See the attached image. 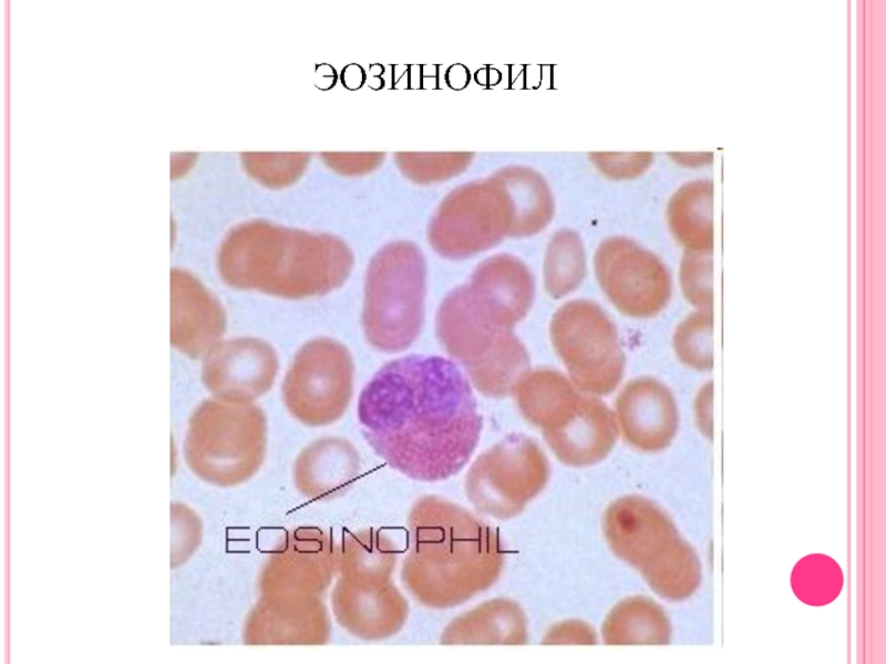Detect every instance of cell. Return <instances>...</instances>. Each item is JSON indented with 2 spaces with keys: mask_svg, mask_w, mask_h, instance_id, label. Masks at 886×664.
Instances as JSON below:
<instances>
[{
  "mask_svg": "<svg viewBox=\"0 0 886 664\" xmlns=\"http://www.w3.org/2000/svg\"><path fill=\"white\" fill-rule=\"evenodd\" d=\"M358 421L379 458L423 483L460 473L482 432L471 382L453 361L436 355L384 364L360 394Z\"/></svg>",
  "mask_w": 886,
  "mask_h": 664,
  "instance_id": "obj_1",
  "label": "cell"
},
{
  "mask_svg": "<svg viewBox=\"0 0 886 664\" xmlns=\"http://www.w3.org/2000/svg\"><path fill=\"white\" fill-rule=\"evenodd\" d=\"M401 580L420 604L460 605L502 574L505 550L497 530L463 507L435 495L412 505Z\"/></svg>",
  "mask_w": 886,
  "mask_h": 664,
  "instance_id": "obj_2",
  "label": "cell"
},
{
  "mask_svg": "<svg viewBox=\"0 0 886 664\" xmlns=\"http://www.w3.org/2000/svg\"><path fill=\"white\" fill-rule=\"evenodd\" d=\"M353 257L339 240L253 222L223 241L217 268L238 290L300 300L324 295L349 278Z\"/></svg>",
  "mask_w": 886,
  "mask_h": 664,
  "instance_id": "obj_3",
  "label": "cell"
},
{
  "mask_svg": "<svg viewBox=\"0 0 886 664\" xmlns=\"http://www.w3.org/2000/svg\"><path fill=\"white\" fill-rule=\"evenodd\" d=\"M398 556L373 543L338 554L331 610L337 623L354 637L379 642L404 626L409 603L392 579Z\"/></svg>",
  "mask_w": 886,
  "mask_h": 664,
  "instance_id": "obj_4",
  "label": "cell"
},
{
  "mask_svg": "<svg viewBox=\"0 0 886 664\" xmlns=\"http://www.w3.org/2000/svg\"><path fill=\"white\" fill-rule=\"evenodd\" d=\"M426 266L412 245L385 247L370 261L364 279L362 324L368 342L396 353L419 336L424 320Z\"/></svg>",
  "mask_w": 886,
  "mask_h": 664,
  "instance_id": "obj_5",
  "label": "cell"
},
{
  "mask_svg": "<svg viewBox=\"0 0 886 664\" xmlns=\"http://www.w3.org/2000/svg\"><path fill=\"white\" fill-rule=\"evenodd\" d=\"M435 333L446 351L483 395L504 397L529 370V354L513 330L487 323L471 307L462 284L442 300Z\"/></svg>",
  "mask_w": 886,
  "mask_h": 664,
  "instance_id": "obj_6",
  "label": "cell"
},
{
  "mask_svg": "<svg viewBox=\"0 0 886 664\" xmlns=\"http://www.w3.org/2000/svg\"><path fill=\"white\" fill-rule=\"evenodd\" d=\"M266 452V415L251 402L216 397L193 414L188 457L210 480L231 486L249 479L261 467Z\"/></svg>",
  "mask_w": 886,
  "mask_h": 664,
  "instance_id": "obj_7",
  "label": "cell"
},
{
  "mask_svg": "<svg viewBox=\"0 0 886 664\" xmlns=\"http://www.w3.org/2000/svg\"><path fill=\"white\" fill-rule=\"evenodd\" d=\"M549 336L581 392L605 396L620 384L625 354L614 321L599 304L587 299L566 302L552 317Z\"/></svg>",
  "mask_w": 886,
  "mask_h": 664,
  "instance_id": "obj_8",
  "label": "cell"
},
{
  "mask_svg": "<svg viewBox=\"0 0 886 664\" xmlns=\"http://www.w3.org/2000/svg\"><path fill=\"white\" fill-rule=\"evenodd\" d=\"M550 466L539 445L512 434L485 452L468 468L464 490L474 509L495 519L518 516L546 486Z\"/></svg>",
  "mask_w": 886,
  "mask_h": 664,
  "instance_id": "obj_9",
  "label": "cell"
},
{
  "mask_svg": "<svg viewBox=\"0 0 886 664\" xmlns=\"http://www.w3.org/2000/svg\"><path fill=\"white\" fill-rule=\"evenodd\" d=\"M354 365L340 342L319 338L296 354L282 382V401L293 418L320 427L337 422L352 397Z\"/></svg>",
  "mask_w": 886,
  "mask_h": 664,
  "instance_id": "obj_10",
  "label": "cell"
},
{
  "mask_svg": "<svg viewBox=\"0 0 886 664\" xmlns=\"http://www.w3.org/2000/svg\"><path fill=\"white\" fill-rule=\"evenodd\" d=\"M597 282L624 315L651 319L669 304L672 277L664 262L635 241L614 237L598 247L594 258Z\"/></svg>",
  "mask_w": 886,
  "mask_h": 664,
  "instance_id": "obj_11",
  "label": "cell"
},
{
  "mask_svg": "<svg viewBox=\"0 0 886 664\" xmlns=\"http://www.w3.org/2000/svg\"><path fill=\"white\" fill-rule=\"evenodd\" d=\"M538 427L564 465L588 467L604 460L619 436L614 411L598 396L569 386L543 416Z\"/></svg>",
  "mask_w": 886,
  "mask_h": 664,
  "instance_id": "obj_12",
  "label": "cell"
},
{
  "mask_svg": "<svg viewBox=\"0 0 886 664\" xmlns=\"http://www.w3.org/2000/svg\"><path fill=\"white\" fill-rule=\"evenodd\" d=\"M337 552L333 537L322 528L287 530L261 568L260 594L322 596L337 574Z\"/></svg>",
  "mask_w": 886,
  "mask_h": 664,
  "instance_id": "obj_13",
  "label": "cell"
},
{
  "mask_svg": "<svg viewBox=\"0 0 886 664\" xmlns=\"http://www.w3.org/2000/svg\"><path fill=\"white\" fill-rule=\"evenodd\" d=\"M601 529L614 554L639 572L659 559L679 536L663 510L635 495L608 505Z\"/></svg>",
  "mask_w": 886,
  "mask_h": 664,
  "instance_id": "obj_14",
  "label": "cell"
},
{
  "mask_svg": "<svg viewBox=\"0 0 886 664\" xmlns=\"http://www.w3.org/2000/svg\"><path fill=\"white\" fill-rule=\"evenodd\" d=\"M619 435L632 448L655 453L667 448L679 428L673 392L660 380L645 375L630 380L615 401Z\"/></svg>",
  "mask_w": 886,
  "mask_h": 664,
  "instance_id": "obj_15",
  "label": "cell"
},
{
  "mask_svg": "<svg viewBox=\"0 0 886 664\" xmlns=\"http://www.w3.org/2000/svg\"><path fill=\"white\" fill-rule=\"evenodd\" d=\"M278 369L277 353L267 342L237 338L218 343L209 352L202 380L216 397L251 402L271 388Z\"/></svg>",
  "mask_w": 886,
  "mask_h": 664,
  "instance_id": "obj_16",
  "label": "cell"
},
{
  "mask_svg": "<svg viewBox=\"0 0 886 664\" xmlns=\"http://www.w3.org/2000/svg\"><path fill=\"white\" fill-rule=\"evenodd\" d=\"M473 310L487 323L513 330L528 314L535 280L528 267L509 255L482 261L462 284Z\"/></svg>",
  "mask_w": 886,
  "mask_h": 664,
  "instance_id": "obj_17",
  "label": "cell"
},
{
  "mask_svg": "<svg viewBox=\"0 0 886 664\" xmlns=\"http://www.w3.org/2000/svg\"><path fill=\"white\" fill-rule=\"evenodd\" d=\"M244 634L253 645H323L331 620L322 596L260 594Z\"/></svg>",
  "mask_w": 886,
  "mask_h": 664,
  "instance_id": "obj_18",
  "label": "cell"
},
{
  "mask_svg": "<svg viewBox=\"0 0 886 664\" xmlns=\"http://www.w3.org/2000/svg\"><path fill=\"white\" fill-rule=\"evenodd\" d=\"M226 329L218 299L192 273L171 272V343L190 357L207 356Z\"/></svg>",
  "mask_w": 886,
  "mask_h": 664,
  "instance_id": "obj_19",
  "label": "cell"
},
{
  "mask_svg": "<svg viewBox=\"0 0 886 664\" xmlns=\"http://www.w3.org/2000/svg\"><path fill=\"white\" fill-rule=\"evenodd\" d=\"M361 470L357 448L341 437H323L297 456L292 479L298 492L310 500H329L344 494Z\"/></svg>",
  "mask_w": 886,
  "mask_h": 664,
  "instance_id": "obj_20",
  "label": "cell"
},
{
  "mask_svg": "<svg viewBox=\"0 0 886 664\" xmlns=\"http://www.w3.org/2000/svg\"><path fill=\"white\" fill-rule=\"evenodd\" d=\"M528 621L522 606L508 598L487 600L453 619L443 630V645H524Z\"/></svg>",
  "mask_w": 886,
  "mask_h": 664,
  "instance_id": "obj_21",
  "label": "cell"
},
{
  "mask_svg": "<svg viewBox=\"0 0 886 664\" xmlns=\"http://www.w3.org/2000/svg\"><path fill=\"white\" fill-rule=\"evenodd\" d=\"M600 633L606 645H662L671 640V625L656 601L633 595L612 606L602 622Z\"/></svg>",
  "mask_w": 886,
  "mask_h": 664,
  "instance_id": "obj_22",
  "label": "cell"
},
{
  "mask_svg": "<svg viewBox=\"0 0 886 664\" xmlns=\"http://www.w3.org/2000/svg\"><path fill=\"white\" fill-rule=\"evenodd\" d=\"M713 188L709 180H692L672 196L667 219L683 251L713 252Z\"/></svg>",
  "mask_w": 886,
  "mask_h": 664,
  "instance_id": "obj_23",
  "label": "cell"
},
{
  "mask_svg": "<svg viewBox=\"0 0 886 664\" xmlns=\"http://www.w3.org/2000/svg\"><path fill=\"white\" fill-rule=\"evenodd\" d=\"M640 573L652 591L670 601L688 599L701 582L700 560L680 536L658 560Z\"/></svg>",
  "mask_w": 886,
  "mask_h": 664,
  "instance_id": "obj_24",
  "label": "cell"
},
{
  "mask_svg": "<svg viewBox=\"0 0 886 664\" xmlns=\"http://www.w3.org/2000/svg\"><path fill=\"white\" fill-rule=\"evenodd\" d=\"M587 273L586 256L578 236L557 234L549 242L543 266L544 288L553 299H562L583 283Z\"/></svg>",
  "mask_w": 886,
  "mask_h": 664,
  "instance_id": "obj_25",
  "label": "cell"
},
{
  "mask_svg": "<svg viewBox=\"0 0 886 664\" xmlns=\"http://www.w3.org/2000/svg\"><path fill=\"white\" fill-rule=\"evenodd\" d=\"M713 311L708 310H692L676 325L671 344L681 365L700 373L713 369Z\"/></svg>",
  "mask_w": 886,
  "mask_h": 664,
  "instance_id": "obj_26",
  "label": "cell"
},
{
  "mask_svg": "<svg viewBox=\"0 0 886 664\" xmlns=\"http://www.w3.org/2000/svg\"><path fill=\"white\" fill-rule=\"evenodd\" d=\"M678 282L683 299L692 310L713 311L712 252L683 251L678 269Z\"/></svg>",
  "mask_w": 886,
  "mask_h": 664,
  "instance_id": "obj_27",
  "label": "cell"
},
{
  "mask_svg": "<svg viewBox=\"0 0 886 664\" xmlns=\"http://www.w3.org/2000/svg\"><path fill=\"white\" fill-rule=\"evenodd\" d=\"M595 630L586 622L567 620L550 626L545 633L543 644H597Z\"/></svg>",
  "mask_w": 886,
  "mask_h": 664,
  "instance_id": "obj_28",
  "label": "cell"
},
{
  "mask_svg": "<svg viewBox=\"0 0 886 664\" xmlns=\"http://www.w3.org/2000/svg\"><path fill=\"white\" fill-rule=\"evenodd\" d=\"M712 412H713V382L708 381L698 390L694 402L693 413L699 429L707 436L712 437Z\"/></svg>",
  "mask_w": 886,
  "mask_h": 664,
  "instance_id": "obj_29",
  "label": "cell"
},
{
  "mask_svg": "<svg viewBox=\"0 0 886 664\" xmlns=\"http://www.w3.org/2000/svg\"><path fill=\"white\" fill-rule=\"evenodd\" d=\"M673 159L688 167H700L709 165L713 159V154L704 153H673Z\"/></svg>",
  "mask_w": 886,
  "mask_h": 664,
  "instance_id": "obj_30",
  "label": "cell"
}]
</instances>
